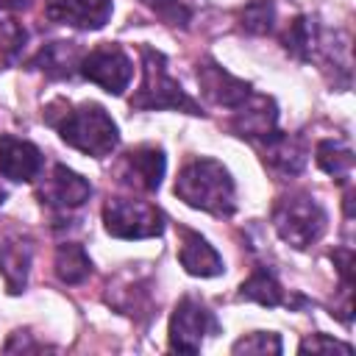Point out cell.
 Returning <instances> with one entry per match:
<instances>
[{"instance_id":"1","label":"cell","mask_w":356,"mask_h":356,"mask_svg":"<svg viewBox=\"0 0 356 356\" xmlns=\"http://www.w3.org/2000/svg\"><path fill=\"white\" fill-rule=\"evenodd\" d=\"M44 122L58 131V136L75 147L83 156L106 159L120 145L117 122L108 117V111L97 103H67L64 97H56L44 108Z\"/></svg>"},{"instance_id":"2","label":"cell","mask_w":356,"mask_h":356,"mask_svg":"<svg viewBox=\"0 0 356 356\" xmlns=\"http://www.w3.org/2000/svg\"><path fill=\"white\" fill-rule=\"evenodd\" d=\"M175 195L186 206L214 217H228L236 209V186L231 172L217 159H209V156L189 159L181 167L175 178Z\"/></svg>"},{"instance_id":"3","label":"cell","mask_w":356,"mask_h":356,"mask_svg":"<svg viewBox=\"0 0 356 356\" xmlns=\"http://www.w3.org/2000/svg\"><path fill=\"white\" fill-rule=\"evenodd\" d=\"M142 83L136 95L131 97V108L139 111H159V108H172V111H186V114H203L200 106L181 89V83L170 75L164 53L142 44Z\"/></svg>"},{"instance_id":"4","label":"cell","mask_w":356,"mask_h":356,"mask_svg":"<svg viewBox=\"0 0 356 356\" xmlns=\"http://www.w3.org/2000/svg\"><path fill=\"white\" fill-rule=\"evenodd\" d=\"M325 225H328V211L309 192L292 189V192L281 195L275 200V206H273V228H275V234L286 245H292L298 250L314 245L323 236Z\"/></svg>"},{"instance_id":"5","label":"cell","mask_w":356,"mask_h":356,"mask_svg":"<svg viewBox=\"0 0 356 356\" xmlns=\"http://www.w3.org/2000/svg\"><path fill=\"white\" fill-rule=\"evenodd\" d=\"M103 222L117 239H150L164 231L161 209L139 197H108L103 206Z\"/></svg>"},{"instance_id":"6","label":"cell","mask_w":356,"mask_h":356,"mask_svg":"<svg viewBox=\"0 0 356 356\" xmlns=\"http://www.w3.org/2000/svg\"><path fill=\"white\" fill-rule=\"evenodd\" d=\"M78 75L97 83L108 95H122L134 78V61L120 44L103 42L81 56Z\"/></svg>"},{"instance_id":"7","label":"cell","mask_w":356,"mask_h":356,"mask_svg":"<svg viewBox=\"0 0 356 356\" xmlns=\"http://www.w3.org/2000/svg\"><path fill=\"white\" fill-rule=\"evenodd\" d=\"M39 178H42L39 200L58 217L72 214L92 197V184L83 175H78L75 170H70L67 164H53L50 172L39 175Z\"/></svg>"},{"instance_id":"8","label":"cell","mask_w":356,"mask_h":356,"mask_svg":"<svg viewBox=\"0 0 356 356\" xmlns=\"http://www.w3.org/2000/svg\"><path fill=\"white\" fill-rule=\"evenodd\" d=\"M211 331H217L214 314L195 295H184L170 317V348L181 353H197L203 337Z\"/></svg>"},{"instance_id":"9","label":"cell","mask_w":356,"mask_h":356,"mask_svg":"<svg viewBox=\"0 0 356 356\" xmlns=\"http://www.w3.org/2000/svg\"><path fill=\"white\" fill-rule=\"evenodd\" d=\"M164 150L156 145H139L134 150H128L125 156H120L114 175L125 189L134 192H156L161 178H164Z\"/></svg>"},{"instance_id":"10","label":"cell","mask_w":356,"mask_h":356,"mask_svg":"<svg viewBox=\"0 0 356 356\" xmlns=\"http://www.w3.org/2000/svg\"><path fill=\"white\" fill-rule=\"evenodd\" d=\"M44 17L56 25L75 31H97L108 22L114 6L111 0H44Z\"/></svg>"},{"instance_id":"11","label":"cell","mask_w":356,"mask_h":356,"mask_svg":"<svg viewBox=\"0 0 356 356\" xmlns=\"http://www.w3.org/2000/svg\"><path fill=\"white\" fill-rule=\"evenodd\" d=\"M44 172L42 150L19 136H0V175L8 181H36Z\"/></svg>"},{"instance_id":"12","label":"cell","mask_w":356,"mask_h":356,"mask_svg":"<svg viewBox=\"0 0 356 356\" xmlns=\"http://www.w3.org/2000/svg\"><path fill=\"white\" fill-rule=\"evenodd\" d=\"M197 83H200V92L211 100V103H217V106H222V108H236V106H242L245 100H248V95H250V83H245L242 78H236V75H231L225 67H220L217 61H211V58H206L203 64H197Z\"/></svg>"},{"instance_id":"13","label":"cell","mask_w":356,"mask_h":356,"mask_svg":"<svg viewBox=\"0 0 356 356\" xmlns=\"http://www.w3.org/2000/svg\"><path fill=\"white\" fill-rule=\"evenodd\" d=\"M178 261L189 275L197 278H214L220 275L222 267V256L214 250V245H209L197 231L178 225Z\"/></svg>"},{"instance_id":"14","label":"cell","mask_w":356,"mask_h":356,"mask_svg":"<svg viewBox=\"0 0 356 356\" xmlns=\"http://www.w3.org/2000/svg\"><path fill=\"white\" fill-rule=\"evenodd\" d=\"M31 253H33V245L22 231H14V228L0 231V270L8 292H19L25 286V278L31 270Z\"/></svg>"},{"instance_id":"15","label":"cell","mask_w":356,"mask_h":356,"mask_svg":"<svg viewBox=\"0 0 356 356\" xmlns=\"http://www.w3.org/2000/svg\"><path fill=\"white\" fill-rule=\"evenodd\" d=\"M83 50L78 42H47L36 50V56L28 61L31 70H42L47 78H70L78 72Z\"/></svg>"},{"instance_id":"16","label":"cell","mask_w":356,"mask_h":356,"mask_svg":"<svg viewBox=\"0 0 356 356\" xmlns=\"http://www.w3.org/2000/svg\"><path fill=\"white\" fill-rule=\"evenodd\" d=\"M239 300H253L259 306L275 309V306H289V298L284 295L281 281L275 278V273L267 264L253 267V273L242 281L239 286Z\"/></svg>"},{"instance_id":"17","label":"cell","mask_w":356,"mask_h":356,"mask_svg":"<svg viewBox=\"0 0 356 356\" xmlns=\"http://www.w3.org/2000/svg\"><path fill=\"white\" fill-rule=\"evenodd\" d=\"M53 264H56V275L64 284H81L92 273V259L83 250V245H78V242H61L56 248V261Z\"/></svg>"},{"instance_id":"18","label":"cell","mask_w":356,"mask_h":356,"mask_svg":"<svg viewBox=\"0 0 356 356\" xmlns=\"http://www.w3.org/2000/svg\"><path fill=\"white\" fill-rule=\"evenodd\" d=\"M314 159L323 172H328L337 181H350L353 170V150L339 139H323L314 150Z\"/></svg>"},{"instance_id":"19","label":"cell","mask_w":356,"mask_h":356,"mask_svg":"<svg viewBox=\"0 0 356 356\" xmlns=\"http://www.w3.org/2000/svg\"><path fill=\"white\" fill-rule=\"evenodd\" d=\"M25 39H28L25 28L17 19H8L6 11H0V70L11 67L19 58L22 47H25Z\"/></svg>"},{"instance_id":"20","label":"cell","mask_w":356,"mask_h":356,"mask_svg":"<svg viewBox=\"0 0 356 356\" xmlns=\"http://www.w3.org/2000/svg\"><path fill=\"white\" fill-rule=\"evenodd\" d=\"M275 22V3L273 0H253L239 11V25L248 33H270Z\"/></svg>"},{"instance_id":"21","label":"cell","mask_w":356,"mask_h":356,"mask_svg":"<svg viewBox=\"0 0 356 356\" xmlns=\"http://www.w3.org/2000/svg\"><path fill=\"white\" fill-rule=\"evenodd\" d=\"M153 17H159L161 22L167 25H178V28H186L192 22V11L181 3V0H139Z\"/></svg>"},{"instance_id":"22","label":"cell","mask_w":356,"mask_h":356,"mask_svg":"<svg viewBox=\"0 0 356 356\" xmlns=\"http://www.w3.org/2000/svg\"><path fill=\"white\" fill-rule=\"evenodd\" d=\"M234 353H281V339L278 334H264V331H256L250 337H242L239 342H234L231 348Z\"/></svg>"},{"instance_id":"23","label":"cell","mask_w":356,"mask_h":356,"mask_svg":"<svg viewBox=\"0 0 356 356\" xmlns=\"http://www.w3.org/2000/svg\"><path fill=\"white\" fill-rule=\"evenodd\" d=\"M300 350H350V345L337 342V339H325L323 334H312V337L300 345Z\"/></svg>"},{"instance_id":"24","label":"cell","mask_w":356,"mask_h":356,"mask_svg":"<svg viewBox=\"0 0 356 356\" xmlns=\"http://www.w3.org/2000/svg\"><path fill=\"white\" fill-rule=\"evenodd\" d=\"M31 6V0H0V11H22V8H28Z\"/></svg>"},{"instance_id":"25","label":"cell","mask_w":356,"mask_h":356,"mask_svg":"<svg viewBox=\"0 0 356 356\" xmlns=\"http://www.w3.org/2000/svg\"><path fill=\"white\" fill-rule=\"evenodd\" d=\"M6 197H8V189H6V186H3V181H0V206L6 203Z\"/></svg>"}]
</instances>
